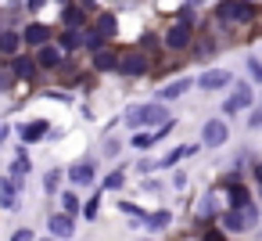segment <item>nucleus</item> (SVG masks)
Here are the masks:
<instances>
[{
    "label": "nucleus",
    "mask_w": 262,
    "mask_h": 241,
    "mask_svg": "<svg viewBox=\"0 0 262 241\" xmlns=\"http://www.w3.org/2000/svg\"><path fill=\"white\" fill-rule=\"evenodd\" d=\"M126 123H133V126H151V123L169 126L172 119L162 105H133V108H126Z\"/></svg>",
    "instance_id": "f257e3e1"
},
{
    "label": "nucleus",
    "mask_w": 262,
    "mask_h": 241,
    "mask_svg": "<svg viewBox=\"0 0 262 241\" xmlns=\"http://www.w3.org/2000/svg\"><path fill=\"white\" fill-rule=\"evenodd\" d=\"M215 15H219V22H251L255 18V8L244 4V0H223Z\"/></svg>",
    "instance_id": "f03ea898"
},
{
    "label": "nucleus",
    "mask_w": 262,
    "mask_h": 241,
    "mask_svg": "<svg viewBox=\"0 0 262 241\" xmlns=\"http://www.w3.org/2000/svg\"><path fill=\"white\" fill-rule=\"evenodd\" d=\"M255 219H258V212H255L251 205H241V209L226 212V230H244V227H251Z\"/></svg>",
    "instance_id": "7ed1b4c3"
},
{
    "label": "nucleus",
    "mask_w": 262,
    "mask_h": 241,
    "mask_svg": "<svg viewBox=\"0 0 262 241\" xmlns=\"http://www.w3.org/2000/svg\"><path fill=\"white\" fill-rule=\"evenodd\" d=\"M165 44H169V47H176V51H180V47H187V44H190V26H187V22L172 26V29H169V36H165Z\"/></svg>",
    "instance_id": "20e7f679"
},
{
    "label": "nucleus",
    "mask_w": 262,
    "mask_h": 241,
    "mask_svg": "<svg viewBox=\"0 0 262 241\" xmlns=\"http://www.w3.org/2000/svg\"><path fill=\"white\" fill-rule=\"evenodd\" d=\"M226 83H230V72H205V76H198V87L201 90H219Z\"/></svg>",
    "instance_id": "39448f33"
},
{
    "label": "nucleus",
    "mask_w": 262,
    "mask_h": 241,
    "mask_svg": "<svg viewBox=\"0 0 262 241\" xmlns=\"http://www.w3.org/2000/svg\"><path fill=\"white\" fill-rule=\"evenodd\" d=\"M144 69H147V58L144 54H126L122 58V72L126 76H144Z\"/></svg>",
    "instance_id": "423d86ee"
},
{
    "label": "nucleus",
    "mask_w": 262,
    "mask_h": 241,
    "mask_svg": "<svg viewBox=\"0 0 262 241\" xmlns=\"http://www.w3.org/2000/svg\"><path fill=\"white\" fill-rule=\"evenodd\" d=\"M248 105H251V90H248V87H237L233 97L226 101V112H241V108H248Z\"/></svg>",
    "instance_id": "0eeeda50"
},
{
    "label": "nucleus",
    "mask_w": 262,
    "mask_h": 241,
    "mask_svg": "<svg viewBox=\"0 0 262 241\" xmlns=\"http://www.w3.org/2000/svg\"><path fill=\"white\" fill-rule=\"evenodd\" d=\"M69 180H72V184H90V180H94V166H90V162H76V166L69 169Z\"/></svg>",
    "instance_id": "6e6552de"
},
{
    "label": "nucleus",
    "mask_w": 262,
    "mask_h": 241,
    "mask_svg": "<svg viewBox=\"0 0 262 241\" xmlns=\"http://www.w3.org/2000/svg\"><path fill=\"white\" fill-rule=\"evenodd\" d=\"M201 137H205V144H223L226 140V126L223 123H205V133Z\"/></svg>",
    "instance_id": "1a4fd4ad"
},
{
    "label": "nucleus",
    "mask_w": 262,
    "mask_h": 241,
    "mask_svg": "<svg viewBox=\"0 0 262 241\" xmlns=\"http://www.w3.org/2000/svg\"><path fill=\"white\" fill-rule=\"evenodd\" d=\"M47 227H51V234L69 237V234H72V216H51V219H47Z\"/></svg>",
    "instance_id": "9d476101"
},
{
    "label": "nucleus",
    "mask_w": 262,
    "mask_h": 241,
    "mask_svg": "<svg viewBox=\"0 0 262 241\" xmlns=\"http://www.w3.org/2000/svg\"><path fill=\"white\" fill-rule=\"evenodd\" d=\"M94 65L101 69V72H112V69H122V62L112 54V51H101V54H94Z\"/></svg>",
    "instance_id": "9b49d317"
},
{
    "label": "nucleus",
    "mask_w": 262,
    "mask_h": 241,
    "mask_svg": "<svg viewBox=\"0 0 262 241\" xmlns=\"http://www.w3.org/2000/svg\"><path fill=\"white\" fill-rule=\"evenodd\" d=\"M0 205L15 209V180H0Z\"/></svg>",
    "instance_id": "f8f14e48"
},
{
    "label": "nucleus",
    "mask_w": 262,
    "mask_h": 241,
    "mask_svg": "<svg viewBox=\"0 0 262 241\" xmlns=\"http://www.w3.org/2000/svg\"><path fill=\"white\" fill-rule=\"evenodd\" d=\"M47 36H51V29H47V26H29V29H26V44H40V47H43V44H47Z\"/></svg>",
    "instance_id": "ddd939ff"
},
{
    "label": "nucleus",
    "mask_w": 262,
    "mask_h": 241,
    "mask_svg": "<svg viewBox=\"0 0 262 241\" xmlns=\"http://www.w3.org/2000/svg\"><path fill=\"white\" fill-rule=\"evenodd\" d=\"M43 133H47V123H29V126H22V130H18V137H22V140H40Z\"/></svg>",
    "instance_id": "4468645a"
},
{
    "label": "nucleus",
    "mask_w": 262,
    "mask_h": 241,
    "mask_svg": "<svg viewBox=\"0 0 262 241\" xmlns=\"http://www.w3.org/2000/svg\"><path fill=\"white\" fill-rule=\"evenodd\" d=\"M40 65H47V69L61 65V51L58 47H40Z\"/></svg>",
    "instance_id": "2eb2a0df"
},
{
    "label": "nucleus",
    "mask_w": 262,
    "mask_h": 241,
    "mask_svg": "<svg viewBox=\"0 0 262 241\" xmlns=\"http://www.w3.org/2000/svg\"><path fill=\"white\" fill-rule=\"evenodd\" d=\"M187 87H190V79H187V76H183V79H172V83H165V87H162V97H180Z\"/></svg>",
    "instance_id": "dca6fc26"
},
{
    "label": "nucleus",
    "mask_w": 262,
    "mask_h": 241,
    "mask_svg": "<svg viewBox=\"0 0 262 241\" xmlns=\"http://www.w3.org/2000/svg\"><path fill=\"white\" fill-rule=\"evenodd\" d=\"M0 51H4V54H15V51H18V33H0Z\"/></svg>",
    "instance_id": "f3484780"
},
{
    "label": "nucleus",
    "mask_w": 262,
    "mask_h": 241,
    "mask_svg": "<svg viewBox=\"0 0 262 241\" xmlns=\"http://www.w3.org/2000/svg\"><path fill=\"white\" fill-rule=\"evenodd\" d=\"M83 44H86V47H90V51H94V54H101V51H104V47H101V44H104V36H101V33H97V29H90V33H86V36H83Z\"/></svg>",
    "instance_id": "a211bd4d"
},
{
    "label": "nucleus",
    "mask_w": 262,
    "mask_h": 241,
    "mask_svg": "<svg viewBox=\"0 0 262 241\" xmlns=\"http://www.w3.org/2000/svg\"><path fill=\"white\" fill-rule=\"evenodd\" d=\"M97 33H101V36H115V18H112V15H101V18H97Z\"/></svg>",
    "instance_id": "6ab92c4d"
},
{
    "label": "nucleus",
    "mask_w": 262,
    "mask_h": 241,
    "mask_svg": "<svg viewBox=\"0 0 262 241\" xmlns=\"http://www.w3.org/2000/svg\"><path fill=\"white\" fill-rule=\"evenodd\" d=\"M33 69H36V62H29V58H18V62H15V76H22V79H29Z\"/></svg>",
    "instance_id": "aec40b11"
},
{
    "label": "nucleus",
    "mask_w": 262,
    "mask_h": 241,
    "mask_svg": "<svg viewBox=\"0 0 262 241\" xmlns=\"http://www.w3.org/2000/svg\"><path fill=\"white\" fill-rule=\"evenodd\" d=\"M190 151H194V148H190V144H183V148H176L172 155H165V158H162V166H172V162H180V158H187Z\"/></svg>",
    "instance_id": "412c9836"
},
{
    "label": "nucleus",
    "mask_w": 262,
    "mask_h": 241,
    "mask_svg": "<svg viewBox=\"0 0 262 241\" xmlns=\"http://www.w3.org/2000/svg\"><path fill=\"white\" fill-rule=\"evenodd\" d=\"M230 202H233V209H241V205H248V191L233 184V191H230Z\"/></svg>",
    "instance_id": "4be33fe9"
},
{
    "label": "nucleus",
    "mask_w": 262,
    "mask_h": 241,
    "mask_svg": "<svg viewBox=\"0 0 262 241\" xmlns=\"http://www.w3.org/2000/svg\"><path fill=\"white\" fill-rule=\"evenodd\" d=\"M65 22H69V26H79V22H83V11H79V8H69V11H65Z\"/></svg>",
    "instance_id": "5701e85b"
},
{
    "label": "nucleus",
    "mask_w": 262,
    "mask_h": 241,
    "mask_svg": "<svg viewBox=\"0 0 262 241\" xmlns=\"http://www.w3.org/2000/svg\"><path fill=\"white\" fill-rule=\"evenodd\" d=\"M155 140H158V133H137L133 144H137V148H147V144H155Z\"/></svg>",
    "instance_id": "b1692460"
},
{
    "label": "nucleus",
    "mask_w": 262,
    "mask_h": 241,
    "mask_svg": "<svg viewBox=\"0 0 262 241\" xmlns=\"http://www.w3.org/2000/svg\"><path fill=\"white\" fill-rule=\"evenodd\" d=\"M212 205H215V194H208V198H205V202H201V216H212V212H215V209H212Z\"/></svg>",
    "instance_id": "393cba45"
},
{
    "label": "nucleus",
    "mask_w": 262,
    "mask_h": 241,
    "mask_svg": "<svg viewBox=\"0 0 262 241\" xmlns=\"http://www.w3.org/2000/svg\"><path fill=\"white\" fill-rule=\"evenodd\" d=\"M104 187H108V191H112V187H122V173H112V176L104 180Z\"/></svg>",
    "instance_id": "a878e982"
},
{
    "label": "nucleus",
    "mask_w": 262,
    "mask_h": 241,
    "mask_svg": "<svg viewBox=\"0 0 262 241\" xmlns=\"http://www.w3.org/2000/svg\"><path fill=\"white\" fill-rule=\"evenodd\" d=\"M61 202H65V209H69V212H79V202H76V194H65Z\"/></svg>",
    "instance_id": "bb28decb"
},
{
    "label": "nucleus",
    "mask_w": 262,
    "mask_h": 241,
    "mask_svg": "<svg viewBox=\"0 0 262 241\" xmlns=\"http://www.w3.org/2000/svg\"><path fill=\"white\" fill-rule=\"evenodd\" d=\"M79 44V33H65V47H76Z\"/></svg>",
    "instance_id": "cd10ccee"
},
{
    "label": "nucleus",
    "mask_w": 262,
    "mask_h": 241,
    "mask_svg": "<svg viewBox=\"0 0 262 241\" xmlns=\"http://www.w3.org/2000/svg\"><path fill=\"white\" fill-rule=\"evenodd\" d=\"M83 216H86V219H94V216H97V202H90V205L83 209Z\"/></svg>",
    "instance_id": "c85d7f7f"
},
{
    "label": "nucleus",
    "mask_w": 262,
    "mask_h": 241,
    "mask_svg": "<svg viewBox=\"0 0 262 241\" xmlns=\"http://www.w3.org/2000/svg\"><path fill=\"white\" fill-rule=\"evenodd\" d=\"M11 241H33V234H29V230H15V237H11Z\"/></svg>",
    "instance_id": "c756f323"
},
{
    "label": "nucleus",
    "mask_w": 262,
    "mask_h": 241,
    "mask_svg": "<svg viewBox=\"0 0 262 241\" xmlns=\"http://www.w3.org/2000/svg\"><path fill=\"white\" fill-rule=\"evenodd\" d=\"M205 241H226L223 234H205Z\"/></svg>",
    "instance_id": "7c9ffc66"
},
{
    "label": "nucleus",
    "mask_w": 262,
    "mask_h": 241,
    "mask_svg": "<svg viewBox=\"0 0 262 241\" xmlns=\"http://www.w3.org/2000/svg\"><path fill=\"white\" fill-rule=\"evenodd\" d=\"M8 83H11V76H4V72H0V90H4Z\"/></svg>",
    "instance_id": "2f4dec72"
},
{
    "label": "nucleus",
    "mask_w": 262,
    "mask_h": 241,
    "mask_svg": "<svg viewBox=\"0 0 262 241\" xmlns=\"http://www.w3.org/2000/svg\"><path fill=\"white\" fill-rule=\"evenodd\" d=\"M251 76H255V79H262V69H258V65H251Z\"/></svg>",
    "instance_id": "473e14b6"
},
{
    "label": "nucleus",
    "mask_w": 262,
    "mask_h": 241,
    "mask_svg": "<svg viewBox=\"0 0 262 241\" xmlns=\"http://www.w3.org/2000/svg\"><path fill=\"white\" fill-rule=\"evenodd\" d=\"M255 176H258V180H262V162H258V166H255Z\"/></svg>",
    "instance_id": "72a5a7b5"
},
{
    "label": "nucleus",
    "mask_w": 262,
    "mask_h": 241,
    "mask_svg": "<svg viewBox=\"0 0 262 241\" xmlns=\"http://www.w3.org/2000/svg\"><path fill=\"white\" fill-rule=\"evenodd\" d=\"M0 133H4V130H0Z\"/></svg>",
    "instance_id": "f704fd0d"
},
{
    "label": "nucleus",
    "mask_w": 262,
    "mask_h": 241,
    "mask_svg": "<svg viewBox=\"0 0 262 241\" xmlns=\"http://www.w3.org/2000/svg\"><path fill=\"white\" fill-rule=\"evenodd\" d=\"M194 4H198V0H194Z\"/></svg>",
    "instance_id": "c9c22d12"
}]
</instances>
